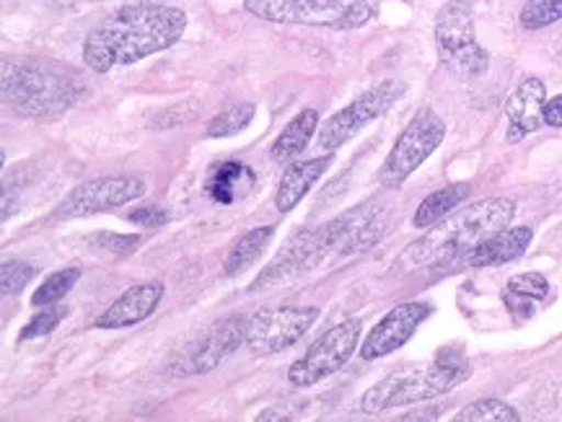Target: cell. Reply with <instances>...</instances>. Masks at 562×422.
Instances as JSON below:
<instances>
[{"instance_id": "6da1fadb", "label": "cell", "mask_w": 562, "mask_h": 422, "mask_svg": "<svg viewBox=\"0 0 562 422\" xmlns=\"http://www.w3.org/2000/svg\"><path fill=\"white\" fill-rule=\"evenodd\" d=\"M187 13L164 3H127L89 34L83 45L86 66L110 73L117 66L175 47L184 37Z\"/></svg>"}, {"instance_id": "7a4b0ae2", "label": "cell", "mask_w": 562, "mask_h": 422, "mask_svg": "<svg viewBox=\"0 0 562 422\" xmlns=\"http://www.w3.org/2000/svg\"><path fill=\"white\" fill-rule=\"evenodd\" d=\"M516 216V203L506 197H490L474 203L453 216L438 220L430 231L417 239L402 254V264L409 270L425 264H457L467 252L482 244L487 236L508 228Z\"/></svg>"}, {"instance_id": "3957f363", "label": "cell", "mask_w": 562, "mask_h": 422, "mask_svg": "<svg viewBox=\"0 0 562 422\" xmlns=\"http://www.w3.org/2000/svg\"><path fill=\"white\" fill-rule=\"evenodd\" d=\"M0 91L13 112L32 119H49L60 117L81 99L83 78L63 62L5 57Z\"/></svg>"}, {"instance_id": "277c9868", "label": "cell", "mask_w": 562, "mask_h": 422, "mask_svg": "<svg viewBox=\"0 0 562 422\" xmlns=\"http://www.w3.org/2000/svg\"><path fill=\"white\" fill-rule=\"evenodd\" d=\"M470 376V363L459 353H453V350H443V353L436 355V361L425 363V366L402 368L389 374L386 378H381L360 399V410L366 414H379L386 410H396V407L425 402V399L446 395L453 386L464 384Z\"/></svg>"}, {"instance_id": "5b68a950", "label": "cell", "mask_w": 562, "mask_h": 422, "mask_svg": "<svg viewBox=\"0 0 562 422\" xmlns=\"http://www.w3.org/2000/svg\"><path fill=\"white\" fill-rule=\"evenodd\" d=\"M244 9L276 24L360 28L376 19V0H244Z\"/></svg>"}, {"instance_id": "8992f818", "label": "cell", "mask_w": 562, "mask_h": 422, "mask_svg": "<svg viewBox=\"0 0 562 422\" xmlns=\"http://www.w3.org/2000/svg\"><path fill=\"white\" fill-rule=\"evenodd\" d=\"M436 45L446 68L459 78H477L487 70L490 55L474 34L470 0H449L436 16Z\"/></svg>"}, {"instance_id": "52a82bcc", "label": "cell", "mask_w": 562, "mask_h": 422, "mask_svg": "<svg viewBox=\"0 0 562 422\" xmlns=\"http://www.w3.org/2000/svg\"><path fill=\"white\" fill-rule=\"evenodd\" d=\"M446 125L430 106L415 112L409 125L396 138L392 153L386 156V163L379 171V182L384 187H400L405 179L434 156V150L443 142Z\"/></svg>"}, {"instance_id": "ba28073f", "label": "cell", "mask_w": 562, "mask_h": 422, "mask_svg": "<svg viewBox=\"0 0 562 422\" xmlns=\"http://www.w3.org/2000/svg\"><path fill=\"white\" fill-rule=\"evenodd\" d=\"M360 332H363L360 319H348L342 321V324L329 329V332H324L322 338L316 340L291 368H288L291 384L306 389V386H314L324 381L327 376L337 374V370L350 361L352 350L358 347Z\"/></svg>"}, {"instance_id": "9c48e42d", "label": "cell", "mask_w": 562, "mask_h": 422, "mask_svg": "<svg viewBox=\"0 0 562 422\" xmlns=\"http://www.w3.org/2000/svg\"><path fill=\"white\" fill-rule=\"evenodd\" d=\"M402 94H405V83L400 81H384L373 85L371 91H366L363 96H358L356 102L333 114V117L322 125L319 148L324 153H335L337 148H342L345 142L356 138L363 127H369L373 119L381 117V114H384Z\"/></svg>"}, {"instance_id": "30bf717a", "label": "cell", "mask_w": 562, "mask_h": 422, "mask_svg": "<svg viewBox=\"0 0 562 422\" xmlns=\"http://www.w3.org/2000/svg\"><path fill=\"white\" fill-rule=\"evenodd\" d=\"M146 195V182L135 176H102L78 184L70 190L60 205H57V220H74L97 216V213L117 210L120 205L133 203Z\"/></svg>"}, {"instance_id": "8fae6325", "label": "cell", "mask_w": 562, "mask_h": 422, "mask_svg": "<svg viewBox=\"0 0 562 422\" xmlns=\"http://www.w3.org/2000/svg\"><path fill=\"white\" fill-rule=\"evenodd\" d=\"M316 319H319V309H314V306H308V309H299V306L262 309L249 319L247 345L251 353L259 355L280 353V350L291 347L304 338Z\"/></svg>"}, {"instance_id": "7c38bea8", "label": "cell", "mask_w": 562, "mask_h": 422, "mask_svg": "<svg viewBox=\"0 0 562 422\" xmlns=\"http://www.w3.org/2000/svg\"><path fill=\"white\" fill-rule=\"evenodd\" d=\"M249 319L231 313V317L215 321L207 332L194 345L187 347V353L179 357L177 374H211L239 350L241 342H247Z\"/></svg>"}, {"instance_id": "4fadbf2b", "label": "cell", "mask_w": 562, "mask_h": 422, "mask_svg": "<svg viewBox=\"0 0 562 422\" xmlns=\"http://www.w3.org/2000/svg\"><path fill=\"white\" fill-rule=\"evenodd\" d=\"M428 317V304H420V300L400 304L371 329L363 347H360V357H363V361H379V357L394 353V350H400L409 338H413L415 329Z\"/></svg>"}, {"instance_id": "5bb4252c", "label": "cell", "mask_w": 562, "mask_h": 422, "mask_svg": "<svg viewBox=\"0 0 562 422\" xmlns=\"http://www.w3.org/2000/svg\"><path fill=\"white\" fill-rule=\"evenodd\" d=\"M544 104L547 89L539 78H526L518 83V89L506 102L508 142H521L526 135L537 133L544 125Z\"/></svg>"}, {"instance_id": "9a60e30c", "label": "cell", "mask_w": 562, "mask_h": 422, "mask_svg": "<svg viewBox=\"0 0 562 422\" xmlns=\"http://www.w3.org/2000/svg\"><path fill=\"white\" fill-rule=\"evenodd\" d=\"M164 298L161 283H143L127 288L114 304L97 319V329H125L146 321L158 309Z\"/></svg>"}, {"instance_id": "2e32d148", "label": "cell", "mask_w": 562, "mask_h": 422, "mask_svg": "<svg viewBox=\"0 0 562 422\" xmlns=\"http://www.w3.org/2000/svg\"><path fill=\"white\" fill-rule=\"evenodd\" d=\"M531 239H535V231L529 226L503 228V231L487 236L472 252H467L453 267H498V264L514 262L526 252Z\"/></svg>"}, {"instance_id": "e0dca14e", "label": "cell", "mask_w": 562, "mask_h": 422, "mask_svg": "<svg viewBox=\"0 0 562 422\" xmlns=\"http://www.w3.org/2000/svg\"><path fill=\"white\" fill-rule=\"evenodd\" d=\"M329 163H333V153H327L324 159H312V161H299L291 163L288 171L280 179V187L276 192V207L280 213H291L295 205L301 203L308 195V190L319 182V176L327 171Z\"/></svg>"}, {"instance_id": "ac0fdd59", "label": "cell", "mask_w": 562, "mask_h": 422, "mask_svg": "<svg viewBox=\"0 0 562 422\" xmlns=\"http://www.w3.org/2000/svg\"><path fill=\"white\" fill-rule=\"evenodd\" d=\"M255 184V174L247 163L241 161H223L215 163L207 174V195L215 205H234L236 197L244 195Z\"/></svg>"}, {"instance_id": "d6986e66", "label": "cell", "mask_w": 562, "mask_h": 422, "mask_svg": "<svg viewBox=\"0 0 562 422\" xmlns=\"http://www.w3.org/2000/svg\"><path fill=\"white\" fill-rule=\"evenodd\" d=\"M316 127H319V112L316 110H304L295 114L291 123L283 127V133L278 135L276 146L270 150L272 159L285 163L304 153L308 140H312V135L316 133Z\"/></svg>"}, {"instance_id": "ffe728a7", "label": "cell", "mask_w": 562, "mask_h": 422, "mask_svg": "<svg viewBox=\"0 0 562 422\" xmlns=\"http://www.w3.org/2000/svg\"><path fill=\"white\" fill-rule=\"evenodd\" d=\"M272 233H276V226H259L244 233L241 239L231 247L226 262H223V275L234 277L244 273L247 267H251V264L262 256L265 247H268V241L272 239Z\"/></svg>"}, {"instance_id": "44dd1931", "label": "cell", "mask_w": 562, "mask_h": 422, "mask_svg": "<svg viewBox=\"0 0 562 422\" xmlns=\"http://www.w3.org/2000/svg\"><path fill=\"white\" fill-rule=\"evenodd\" d=\"M470 192H472L470 184H449V187H443V190L434 192V195H428L415 213V218H413L415 228L436 226L438 220H443L446 216H449L453 207L464 203V199L470 197Z\"/></svg>"}, {"instance_id": "7402d4cb", "label": "cell", "mask_w": 562, "mask_h": 422, "mask_svg": "<svg viewBox=\"0 0 562 422\" xmlns=\"http://www.w3.org/2000/svg\"><path fill=\"white\" fill-rule=\"evenodd\" d=\"M547 293H550V283H547L544 275L524 273V275H516L508 281L506 304L514 313L518 309H526L531 313V304H535V300L547 298Z\"/></svg>"}, {"instance_id": "603a6c76", "label": "cell", "mask_w": 562, "mask_h": 422, "mask_svg": "<svg viewBox=\"0 0 562 422\" xmlns=\"http://www.w3.org/2000/svg\"><path fill=\"white\" fill-rule=\"evenodd\" d=\"M251 119H255V104L249 102L234 104L228 106V110H223L221 114H215L211 123H207L205 135L207 138H231V135L241 133Z\"/></svg>"}, {"instance_id": "cb8c5ba5", "label": "cell", "mask_w": 562, "mask_h": 422, "mask_svg": "<svg viewBox=\"0 0 562 422\" xmlns=\"http://www.w3.org/2000/svg\"><path fill=\"white\" fill-rule=\"evenodd\" d=\"M78 277H81V270L78 267H65L60 273H53L37 290H34L32 306H37V309L55 306L63 296H68V290L78 283Z\"/></svg>"}, {"instance_id": "d4e9b609", "label": "cell", "mask_w": 562, "mask_h": 422, "mask_svg": "<svg viewBox=\"0 0 562 422\" xmlns=\"http://www.w3.org/2000/svg\"><path fill=\"white\" fill-rule=\"evenodd\" d=\"M457 422H518V412L514 407H508L501 399H480L470 407H464L457 418Z\"/></svg>"}, {"instance_id": "484cf974", "label": "cell", "mask_w": 562, "mask_h": 422, "mask_svg": "<svg viewBox=\"0 0 562 422\" xmlns=\"http://www.w3.org/2000/svg\"><path fill=\"white\" fill-rule=\"evenodd\" d=\"M86 244H89L93 252H104L112 256H130L135 254L143 244L138 233H112V231H97L86 236Z\"/></svg>"}, {"instance_id": "4316f807", "label": "cell", "mask_w": 562, "mask_h": 422, "mask_svg": "<svg viewBox=\"0 0 562 422\" xmlns=\"http://www.w3.org/2000/svg\"><path fill=\"white\" fill-rule=\"evenodd\" d=\"M562 19V0H529L521 11V26L531 28H544L550 24H558Z\"/></svg>"}, {"instance_id": "83f0119b", "label": "cell", "mask_w": 562, "mask_h": 422, "mask_svg": "<svg viewBox=\"0 0 562 422\" xmlns=\"http://www.w3.org/2000/svg\"><path fill=\"white\" fill-rule=\"evenodd\" d=\"M37 273L40 267H34L32 262H3V267H0V288H3V296H19V293L37 277Z\"/></svg>"}, {"instance_id": "f1b7e54d", "label": "cell", "mask_w": 562, "mask_h": 422, "mask_svg": "<svg viewBox=\"0 0 562 422\" xmlns=\"http://www.w3.org/2000/svg\"><path fill=\"white\" fill-rule=\"evenodd\" d=\"M60 319H63L60 311L42 309L37 317H34L24 329H21V340H32V338H42V334H49L57 324H60Z\"/></svg>"}, {"instance_id": "f546056e", "label": "cell", "mask_w": 562, "mask_h": 422, "mask_svg": "<svg viewBox=\"0 0 562 422\" xmlns=\"http://www.w3.org/2000/svg\"><path fill=\"white\" fill-rule=\"evenodd\" d=\"M127 220H130V224H138V226L154 228V226H164V224H167L169 213L164 210L161 205H143V207H138V210L130 213Z\"/></svg>"}, {"instance_id": "4dcf8cb0", "label": "cell", "mask_w": 562, "mask_h": 422, "mask_svg": "<svg viewBox=\"0 0 562 422\" xmlns=\"http://www.w3.org/2000/svg\"><path fill=\"white\" fill-rule=\"evenodd\" d=\"M544 125L562 127V96H554L544 104Z\"/></svg>"}, {"instance_id": "1f68e13d", "label": "cell", "mask_w": 562, "mask_h": 422, "mask_svg": "<svg viewBox=\"0 0 562 422\" xmlns=\"http://www.w3.org/2000/svg\"><path fill=\"white\" fill-rule=\"evenodd\" d=\"M293 410L291 407H270V410H265V412H259L257 414V420L259 422H268V420H293L295 414H291Z\"/></svg>"}, {"instance_id": "d6a6232c", "label": "cell", "mask_w": 562, "mask_h": 422, "mask_svg": "<svg viewBox=\"0 0 562 422\" xmlns=\"http://www.w3.org/2000/svg\"><path fill=\"white\" fill-rule=\"evenodd\" d=\"M127 3H164V0H127Z\"/></svg>"}]
</instances>
